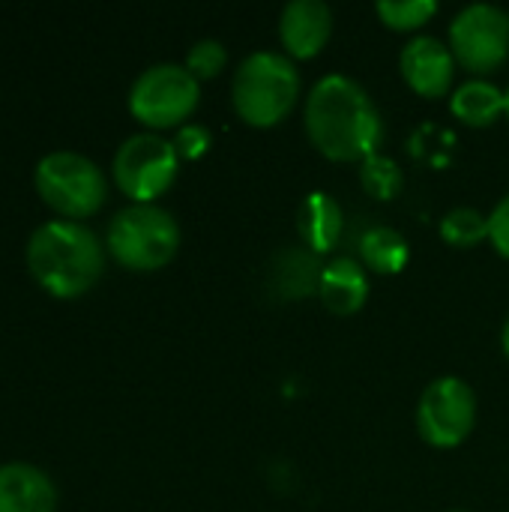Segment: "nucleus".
I'll use <instances>...</instances> for the list:
<instances>
[{"label": "nucleus", "mask_w": 509, "mask_h": 512, "mask_svg": "<svg viewBox=\"0 0 509 512\" xmlns=\"http://www.w3.org/2000/svg\"><path fill=\"white\" fill-rule=\"evenodd\" d=\"M306 135L333 162H363L378 153L384 120L363 84L333 72L318 78L306 96Z\"/></svg>", "instance_id": "nucleus-1"}, {"label": "nucleus", "mask_w": 509, "mask_h": 512, "mask_svg": "<svg viewBox=\"0 0 509 512\" xmlns=\"http://www.w3.org/2000/svg\"><path fill=\"white\" fill-rule=\"evenodd\" d=\"M27 267L51 297L75 300L102 276L105 252L87 225L54 219L33 231L27 243Z\"/></svg>", "instance_id": "nucleus-2"}, {"label": "nucleus", "mask_w": 509, "mask_h": 512, "mask_svg": "<svg viewBox=\"0 0 509 512\" xmlns=\"http://www.w3.org/2000/svg\"><path fill=\"white\" fill-rule=\"evenodd\" d=\"M300 96V72L288 54L252 51L234 72L231 102L240 120L258 129L282 123Z\"/></svg>", "instance_id": "nucleus-3"}, {"label": "nucleus", "mask_w": 509, "mask_h": 512, "mask_svg": "<svg viewBox=\"0 0 509 512\" xmlns=\"http://www.w3.org/2000/svg\"><path fill=\"white\" fill-rule=\"evenodd\" d=\"M108 249L126 270H159L180 249V225L156 204H132L111 219Z\"/></svg>", "instance_id": "nucleus-4"}, {"label": "nucleus", "mask_w": 509, "mask_h": 512, "mask_svg": "<svg viewBox=\"0 0 509 512\" xmlns=\"http://www.w3.org/2000/svg\"><path fill=\"white\" fill-rule=\"evenodd\" d=\"M36 189L48 207H54L63 216L81 219L105 204L108 180L93 159L57 150L36 165Z\"/></svg>", "instance_id": "nucleus-5"}, {"label": "nucleus", "mask_w": 509, "mask_h": 512, "mask_svg": "<svg viewBox=\"0 0 509 512\" xmlns=\"http://www.w3.org/2000/svg\"><path fill=\"white\" fill-rule=\"evenodd\" d=\"M201 84L198 78L177 63H159L144 69L129 90V111L150 129L183 126L198 108Z\"/></svg>", "instance_id": "nucleus-6"}, {"label": "nucleus", "mask_w": 509, "mask_h": 512, "mask_svg": "<svg viewBox=\"0 0 509 512\" xmlns=\"http://www.w3.org/2000/svg\"><path fill=\"white\" fill-rule=\"evenodd\" d=\"M477 426V393L456 375L435 378L417 405V429L426 444L453 450L468 441Z\"/></svg>", "instance_id": "nucleus-7"}, {"label": "nucleus", "mask_w": 509, "mask_h": 512, "mask_svg": "<svg viewBox=\"0 0 509 512\" xmlns=\"http://www.w3.org/2000/svg\"><path fill=\"white\" fill-rule=\"evenodd\" d=\"M450 51L474 75L495 72L509 57V12L495 3H471L450 24Z\"/></svg>", "instance_id": "nucleus-8"}, {"label": "nucleus", "mask_w": 509, "mask_h": 512, "mask_svg": "<svg viewBox=\"0 0 509 512\" xmlns=\"http://www.w3.org/2000/svg\"><path fill=\"white\" fill-rule=\"evenodd\" d=\"M180 156L171 141L141 132L120 144L114 156V180L135 204L156 201L177 177Z\"/></svg>", "instance_id": "nucleus-9"}, {"label": "nucleus", "mask_w": 509, "mask_h": 512, "mask_svg": "<svg viewBox=\"0 0 509 512\" xmlns=\"http://www.w3.org/2000/svg\"><path fill=\"white\" fill-rule=\"evenodd\" d=\"M399 69L405 84L423 99H441L453 93L456 57L438 36H414L399 54Z\"/></svg>", "instance_id": "nucleus-10"}, {"label": "nucleus", "mask_w": 509, "mask_h": 512, "mask_svg": "<svg viewBox=\"0 0 509 512\" xmlns=\"http://www.w3.org/2000/svg\"><path fill=\"white\" fill-rule=\"evenodd\" d=\"M333 36V12L324 0H294L282 9L279 39L291 60H309Z\"/></svg>", "instance_id": "nucleus-11"}, {"label": "nucleus", "mask_w": 509, "mask_h": 512, "mask_svg": "<svg viewBox=\"0 0 509 512\" xmlns=\"http://www.w3.org/2000/svg\"><path fill=\"white\" fill-rule=\"evenodd\" d=\"M57 489L45 471L12 462L0 465V512H54Z\"/></svg>", "instance_id": "nucleus-12"}, {"label": "nucleus", "mask_w": 509, "mask_h": 512, "mask_svg": "<svg viewBox=\"0 0 509 512\" xmlns=\"http://www.w3.org/2000/svg\"><path fill=\"white\" fill-rule=\"evenodd\" d=\"M318 297L333 315H354L369 300V276L354 258H333L321 267Z\"/></svg>", "instance_id": "nucleus-13"}, {"label": "nucleus", "mask_w": 509, "mask_h": 512, "mask_svg": "<svg viewBox=\"0 0 509 512\" xmlns=\"http://www.w3.org/2000/svg\"><path fill=\"white\" fill-rule=\"evenodd\" d=\"M297 231L306 240L309 252L327 255L342 237V207L327 192H312L297 210Z\"/></svg>", "instance_id": "nucleus-14"}, {"label": "nucleus", "mask_w": 509, "mask_h": 512, "mask_svg": "<svg viewBox=\"0 0 509 512\" xmlns=\"http://www.w3.org/2000/svg\"><path fill=\"white\" fill-rule=\"evenodd\" d=\"M450 111L465 126H492L507 111V93L486 78H471L450 93Z\"/></svg>", "instance_id": "nucleus-15"}, {"label": "nucleus", "mask_w": 509, "mask_h": 512, "mask_svg": "<svg viewBox=\"0 0 509 512\" xmlns=\"http://www.w3.org/2000/svg\"><path fill=\"white\" fill-rule=\"evenodd\" d=\"M318 279H321V267L315 261V252L309 249H282L273 258L270 288L285 300L309 297L312 291H318Z\"/></svg>", "instance_id": "nucleus-16"}, {"label": "nucleus", "mask_w": 509, "mask_h": 512, "mask_svg": "<svg viewBox=\"0 0 509 512\" xmlns=\"http://www.w3.org/2000/svg\"><path fill=\"white\" fill-rule=\"evenodd\" d=\"M360 255H363V264L369 270H375L381 276H396V273L405 270V264L411 258V249H408L405 237L396 228L372 225L360 237Z\"/></svg>", "instance_id": "nucleus-17"}, {"label": "nucleus", "mask_w": 509, "mask_h": 512, "mask_svg": "<svg viewBox=\"0 0 509 512\" xmlns=\"http://www.w3.org/2000/svg\"><path fill=\"white\" fill-rule=\"evenodd\" d=\"M441 237L450 246L474 249L483 240H489V216H483L477 207H453L441 219Z\"/></svg>", "instance_id": "nucleus-18"}, {"label": "nucleus", "mask_w": 509, "mask_h": 512, "mask_svg": "<svg viewBox=\"0 0 509 512\" xmlns=\"http://www.w3.org/2000/svg\"><path fill=\"white\" fill-rule=\"evenodd\" d=\"M360 183L363 189L378 198V201H393L402 186H405V177H402V168L396 159L390 156H381V153H372L369 159L360 162Z\"/></svg>", "instance_id": "nucleus-19"}, {"label": "nucleus", "mask_w": 509, "mask_h": 512, "mask_svg": "<svg viewBox=\"0 0 509 512\" xmlns=\"http://www.w3.org/2000/svg\"><path fill=\"white\" fill-rule=\"evenodd\" d=\"M378 18L390 27V30H420L423 24H429V18L438 12L435 0H381L375 6Z\"/></svg>", "instance_id": "nucleus-20"}, {"label": "nucleus", "mask_w": 509, "mask_h": 512, "mask_svg": "<svg viewBox=\"0 0 509 512\" xmlns=\"http://www.w3.org/2000/svg\"><path fill=\"white\" fill-rule=\"evenodd\" d=\"M228 63V51L219 39H201L189 48L186 54V69L201 81V78H216Z\"/></svg>", "instance_id": "nucleus-21"}, {"label": "nucleus", "mask_w": 509, "mask_h": 512, "mask_svg": "<svg viewBox=\"0 0 509 512\" xmlns=\"http://www.w3.org/2000/svg\"><path fill=\"white\" fill-rule=\"evenodd\" d=\"M171 144L180 159H201L210 150V132L201 123H183Z\"/></svg>", "instance_id": "nucleus-22"}, {"label": "nucleus", "mask_w": 509, "mask_h": 512, "mask_svg": "<svg viewBox=\"0 0 509 512\" xmlns=\"http://www.w3.org/2000/svg\"><path fill=\"white\" fill-rule=\"evenodd\" d=\"M489 243L498 249L501 258L509 261V195L498 201V207L489 213Z\"/></svg>", "instance_id": "nucleus-23"}, {"label": "nucleus", "mask_w": 509, "mask_h": 512, "mask_svg": "<svg viewBox=\"0 0 509 512\" xmlns=\"http://www.w3.org/2000/svg\"><path fill=\"white\" fill-rule=\"evenodd\" d=\"M501 345H504V354H507L509 360V318L504 321V333H501Z\"/></svg>", "instance_id": "nucleus-24"}, {"label": "nucleus", "mask_w": 509, "mask_h": 512, "mask_svg": "<svg viewBox=\"0 0 509 512\" xmlns=\"http://www.w3.org/2000/svg\"><path fill=\"white\" fill-rule=\"evenodd\" d=\"M507 117H509V87H507Z\"/></svg>", "instance_id": "nucleus-25"}, {"label": "nucleus", "mask_w": 509, "mask_h": 512, "mask_svg": "<svg viewBox=\"0 0 509 512\" xmlns=\"http://www.w3.org/2000/svg\"><path fill=\"white\" fill-rule=\"evenodd\" d=\"M450 512H462V510H450Z\"/></svg>", "instance_id": "nucleus-26"}]
</instances>
